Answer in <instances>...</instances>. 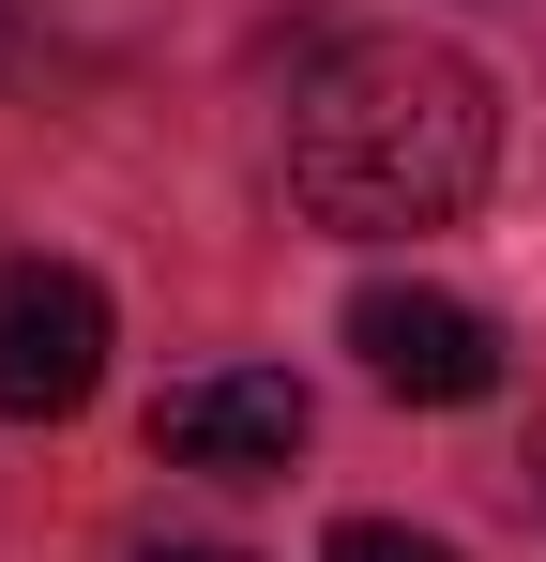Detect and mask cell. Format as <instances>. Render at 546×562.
Returning <instances> with one entry per match:
<instances>
[{"label": "cell", "mask_w": 546, "mask_h": 562, "mask_svg": "<svg viewBox=\"0 0 546 562\" xmlns=\"http://www.w3.org/2000/svg\"><path fill=\"white\" fill-rule=\"evenodd\" d=\"M486 168H501V106L425 31H350L288 92V198L319 228H455Z\"/></svg>", "instance_id": "obj_1"}, {"label": "cell", "mask_w": 546, "mask_h": 562, "mask_svg": "<svg viewBox=\"0 0 546 562\" xmlns=\"http://www.w3.org/2000/svg\"><path fill=\"white\" fill-rule=\"evenodd\" d=\"M106 380V289L77 259H0V426H61Z\"/></svg>", "instance_id": "obj_2"}, {"label": "cell", "mask_w": 546, "mask_h": 562, "mask_svg": "<svg viewBox=\"0 0 546 562\" xmlns=\"http://www.w3.org/2000/svg\"><path fill=\"white\" fill-rule=\"evenodd\" d=\"M304 380L288 366H197V380H168L152 395V457L168 471H228V486H273V471L304 457Z\"/></svg>", "instance_id": "obj_3"}, {"label": "cell", "mask_w": 546, "mask_h": 562, "mask_svg": "<svg viewBox=\"0 0 546 562\" xmlns=\"http://www.w3.org/2000/svg\"><path fill=\"white\" fill-rule=\"evenodd\" d=\"M350 350L395 380V395H425V411H470V395L501 380V335H486L455 289H410V274H364L350 289Z\"/></svg>", "instance_id": "obj_4"}, {"label": "cell", "mask_w": 546, "mask_h": 562, "mask_svg": "<svg viewBox=\"0 0 546 562\" xmlns=\"http://www.w3.org/2000/svg\"><path fill=\"white\" fill-rule=\"evenodd\" d=\"M319 562H455L441 532H410V517H334V548Z\"/></svg>", "instance_id": "obj_5"}, {"label": "cell", "mask_w": 546, "mask_h": 562, "mask_svg": "<svg viewBox=\"0 0 546 562\" xmlns=\"http://www.w3.org/2000/svg\"><path fill=\"white\" fill-rule=\"evenodd\" d=\"M137 562H243V548H137Z\"/></svg>", "instance_id": "obj_6"}, {"label": "cell", "mask_w": 546, "mask_h": 562, "mask_svg": "<svg viewBox=\"0 0 546 562\" xmlns=\"http://www.w3.org/2000/svg\"><path fill=\"white\" fill-rule=\"evenodd\" d=\"M0 77H15V0H0Z\"/></svg>", "instance_id": "obj_7"}]
</instances>
